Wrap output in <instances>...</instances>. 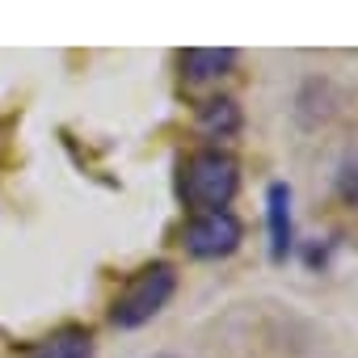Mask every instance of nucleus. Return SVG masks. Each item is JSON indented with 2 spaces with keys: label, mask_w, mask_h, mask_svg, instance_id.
Here are the masks:
<instances>
[{
  "label": "nucleus",
  "mask_w": 358,
  "mask_h": 358,
  "mask_svg": "<svg viewBox=\"0 0 358 358\" xmlns=\"http://www.w3.org/2000/svg\"><path fill=\"white\" fill-rule=\"evenodd\" d=\"M337 194L358 207V156L345 160V169H341V177H337Z\"/></svg>",
  "instance_id": "nucleus-8"
},
{
  "label": "nucleus",
  "mask_w": 358,
  "mask_h": 358,
  "mask_svg": "<svg viewBox=\"0 0 358 358\" xmlns=\"http://www.w3.org/2000/svg\"><path fill=\"white\" fill-rule=\"evenodd\" d=\"M241 236H245V228H241V220H236L232 211H203V215H194V220L186 224V232H182L186 249H190L194 257H203V262L236 253Z\"/></svg>",
  "instance_id": "nucleus-3"
},
{
  "label": "nucleus",
  "mask_w": 358,
  "mask_h": 358,
  "mask_svg": "<svg viewBox=\"0 0 358 358\" xmlns=\"http://www.w3.org/2000/svg\"><path fill=\"white\" fill-rule=\"evenodd\" d=\"M177 291V270L169 262H156V266H143L139 274L127 278V287L118 291V299L110 303V324L114 329H139L148 324Z\"/></svg>",
  "instance_id": "nucleus-2"
},
{
  "label": "nucleus",
  "mask_w": 358,
  "mask_h": 358,
  "mask_svg": "<svg viewBox=\"0 0 358 358\" xmlns=\"http://www.w3.org/2000/svg\"><path fill=\"white\" fill-rule=\"evenodd\" d=\"M232 64H236V51H232V47H190V51H182V72H186V80H194V85L224 76Z\"/></svg>",
  "instance_id": "nucleus-6"
},
{
  "label": "nucleus",
  "mask_w": 358,
  "mask_h": 358,
  "mask_svg": "<svg viewBox=\"0 0 358 358\" xmlns=\"http://www.w3.org/2000/svg\"><path fill=\"white\" fill-rule=\"evenodd\" d=\"M199 127L211 135H232V131H241V106L232 97H211L199 110Z\"/></svg>",
  "instance_id": "nucleus-7"
},
{
  "label": "nucleus",
  "mask_w": 358,
  "mask_h": 358,
  "mask_svg": "<svg viewBox=\"0 0 358 358\" xmlns=\"http://www.w3.org/2000/svg\"><path fill=\"white\" fill-rule=\"evenodd\" d=\"M30 358H93V333L80 329V324H68V329H55L51 337H43Z\"/></svg>",
  "instance_id": "nucleus-5"
},
{
  "label": "nucleus",
  "mask_w": 358,
  "mask_h": 358,
  "mask_svg": "<svg viewBox=\"0 0 358 358\" xmlns=\"http://www.w3.org/2000/svg\"><path fill=\"white\" fill-rule=\"evenodd\" d=\"M266 220H270V257L287 262L291 245H295V228H291V186L274 182L266 190Z\"/></svg>",
  "instance_id": "nucleus-4"
},
{
  "label": "nucleus",
  "mask_w": 358,
  "mask_h": 358,
  "mask_svg": "<svg viewBox=\"0 0 358 358\" xmlns=\"http://www.w3.org/2000/svg\"><path fill=\"white\" fill-rule=\"evenodd\" d=\"M236 186H241L236 156L220 152V148H203V152H194L186 160L177 194H182V203L194 215H203V211H228V203L236 199Z\"/></svg>",
  "instance_id": "nucleus-1"
},
{
  "label": "nucleus",
  "mask_w": 358,
  "mask_h": 358,
  "mask_svg": "<svg viewBox=\"0 0 358 358\" xmlns=\"http://www.w3.org/2000/svg\"><path fill=\"white\" fill-rule=\"evenodd\" d=\"M156 358H173V354H156Z\"/></svg>",
  "instance_id": "nucleus-9"
}]
</instances>
